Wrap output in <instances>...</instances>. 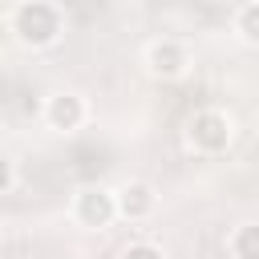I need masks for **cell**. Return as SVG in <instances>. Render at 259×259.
Masks as SVG:
<instances>
[{
  "label": "cell",
  "instance_id": "1",
  "mask_svg": "<svg viewBox=\"0 0 259 259\" xmlns=\"http://www.w3.org/2000/svg\"><path fill=\"white\" fill-rule=\"evenodd\" d=\"M12 28H16V36H20L24 45L45 49V45H53V40L61 36V12H57L49 0H24V4H16V12H12Z\"/></svg>",
  "mask_w": 259,
  "mask_h": 259
},
{
  "label": "cell",
  "instance_id": "2",
  "mask_svg": "<svg viewBox=\"0 0 259 259\" xmlns=\"http://www.w3.org/2000/svg\"><path fill=\"white\" fill-rule=\"evenodd\" d=\"M186 134H190V146L202 150V154H219V150L231 146V121H227V113H219V109L194 113Z\"/></svg>",
  "mask_w": 259,
  "mask_h": 259
},
{
  "label": "cell",
  "instance_id": "3",
  "mask_svg": "<svg viewBox=\"0 0 259 259\" xmlns=\"http://www.w3.org/2000/svg\"><path fill=\"white\" fill-rule=\"evenodd\" d=\"M113 214H117V202H113V194H109V190L89 186V190H81V194H77V219H81L85 227H105Z\"/></svg>",
  "mask_w": 259,
  "mask_h": 259
},
{
  "label": "cell",
  "instance_id": "4",
  "mask_svg": "<svg viewBox=\"0 0 259 259\" xmlns=\"http://www.w3.org/2000/svg\"><path fill=\"white\" fill-rule=\"evenodd\" d=\"M45 117H49L53 130H77V125L85 121V101H81L77 93H57V97H49Z\"/></svg>",
  "mask_w": 259,
  "mask_h": 259
},
{
  "label": "cell",
  "instance_id": "5",
  "mask_svg": "<svg viewBox=\"0 0 259 259\" xmlns=\"http://www.w3.org/2000/svg\"><path fill=\"white\" fill-rule=\"evenodd\" d=\"M113 202H117V214H125V219H146V214L154 210V186H150V182H125V186L113 194Z\"/></svg>",
  "mask_w": 259,
  "mask_h": 259
},
{
  "label": "cell",
  "instance_id": "6",
  "mask_svg": "<svg viewBox=\"0 0 259 259\" xmlns=\"http://www.w3.org/2000/svg\"><path fill=\"white\" fill-rule=\"evenodd\" d=\"M146 65H150L154 77H178L182 65H186V53H182L174 40H154V45L146 49Z\"/></svg>",
  "mask_w": 259,
  "mask_h": 259
},
{
  "label": "cell",
  "instance_id": "7",
  "mask_svg": "<svg viewBox=\"0 0 259 259\" xmlns=\"http://www.w3.org/2000/svg\"><path fill=\"white\" fill-rule=\"evenodd\" d=\"M231 255L235 259H259V227H251V223H243L235 235H231Z\"/></svg>",
  "mask_w": 259,
  "mask_h": 259
},
{
  "label": "cell",
  "instance_id": "8",
  "mask_svg": "<svg viewBox=\"0 0 259 259\" xmlns=\"http://www.w3.org/2000/svg\"><path fill=\"white\" fill-rule=\"evenodd\" d=\"M239 36L247 45H255V36H259V4H243V12H239Z\"/></svg>",
  "mask_w": 259,
  "mask_h": 259
},
{
  "label": "cell",
  "instance_id": "9",
  "mask_svg": "<svg viewBox=\"0 0 259 259\" xmlns=\"http://www.w3.org/2000/svg\"><path fill=\"white\" fill-rule=\"evenodd\" d=\"M121 259H162V251H158L154 243H130V247L121 251Z\"/></svg>",
  "mask_w": 259,
  "mask_h": 259
},
{
  "label": "cell",
  "instance_id": "10",
  "mask_svg": "<svg viewBox=\"0 0 259 259\" xmlns=\"http://www.w3.org/2000/svg\"><path fill=\"white\" fill-rule=\"evenodd\" d=\"M8 186H12V162H8L4 154H0V194H4Z\"/></svg>",
  "mask_w": 259,
  "mask_h": 259
}]
</instances>
